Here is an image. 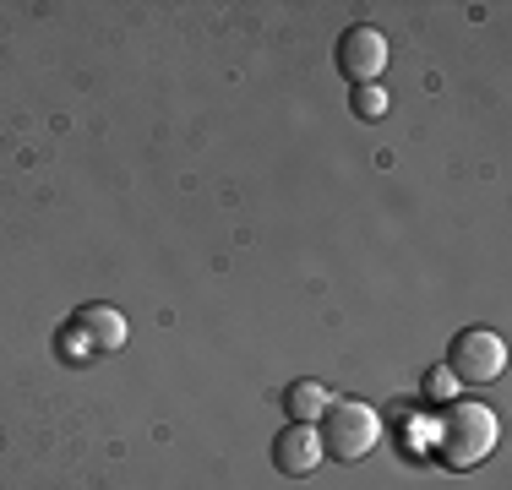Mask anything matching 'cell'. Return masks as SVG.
<instances>
[{
	"label": "cell",
	"mask_w": 512,
	"mask_h": 490,
	"mask_svg": "<svg viewBox=\"0 0 512 490\" xmlns=\"http://www.w3.org/2000/svg\"><path fill=\"white\" fill-rule=\"evenodd\" d=\"M496 441H502V420H496L485 403H469V398L442 403V414H436V458H442L447 469H474V463H485L496 452Z\"/></svg>",
	"instance_id": "obj_1"
},
{
	"label": "cell",
	"mask_w": 512,
	"mask_h": 490,
	"mask_svg": "<svg viewBox=\"0 0 512 490\" xmlns=\"http://www.w3.org/2000/svg\"><path fill=\"white\" fill-rule=\"evenodd\" d=\"M316 436H322L327 458L355 463L382 441V414H376L371 403H360V398H333L327 414H322V425H316Z\"/></svg>",
	"instance_id": "obj_2"
},
{
	"label": "cell",
	"mask_w": 512,
	"mask_h": 490,
	"mask_svg": "<svg viewBox=\"0 0 512 490\" xmlns=\"http://www.w3.org/2000/svg\"><path fill=\"white\" fill-rule=\"evenodd\" d=\"M507 365V343L491 327H463V333L447 343V371L458 382H496Z\"/></svg>",
	"instance_id": "obj_3"
},
{
	"label": "cell",
	"mask_w": 512,
	"mask_h": 490,
	"mask_svg": "<svg viewBox=\"0 0 512 490\" xmlns=\"http://www.w3.org/2000/svg\"><path fill=\"white\" fill-rule=\"evenodd\" d=\"M382 66H387V39L376 28H349L344 39H338V71H344L349 82H365L371 88L376 77H382Z\"/></svg>",
	"instance_id": "obj_4"
},
{
	"label": "cell",
	"mask_w": 512,
	"mask_h": 490,
	"mask_svg": "<svg viewBox=\"0 0 512 490\" xmlns=\"http://www.w3.org/2000/svg\"><path fill=\"white\" fill-rule=\"evenodd\" d=\"M322 436H316V425H284V431L273 436V469L289 474V480H306L316 474V463H322Z\"/></svg>",
	"instance_id": "obj_5"
},
{
	"label": "cell",
	"mask_w": 512,
	"mask_h": 490,
	"mask_svg": "<svg viewBox=\"0 0 512 490\" xmlns=\"http://www.w3.org/2000/svg\"><path fill=\"white\" fill-rule=\"evenodd\" d=\"M77 327H82V338L93 343V349H120L126 343V316L115 311V305H82L77 311Z\"/></svg>",
	"instance_id": "obj_6"
},
{
	"label": "cell",
	"mask_w": 512,
	"mask_h": 490,
	"mask_svg": "<svg viewBox=\"0 0 512 490\" xmlns=\"http://www.w3.org/2000/svg\"><path fill=\"white\" fill-rule=\"evenodd\" d=\"M327 403H333V392H327L322 382H289V392H284L289 425H316L327 414Z\"/></svg>",
	"instance_id": "obj_7"
},
{
	"label": "cell",
	"mask_w": 512,
	"mask_h": 490,
	"mask_svg": "<svg viewBox=\"0 0 512 490\" xmlns=\"http://www.w3.org/2000/svg\"><path fill=\"white\" fill-rule=\"evenodd\" d=\"M425 398H431V403H453V387H458V376L453 371H447V365H436V371H425Z\"/></svg>",
	"instance_id": "obj_8"
},
{
	"label": "cell",
	"mask_w": 512,
	"mask_h": 490,
	"mask_svg": "<svg viewBox=\"0 0 512 490\" xmlns=\"http://www.w3.org/2000/svg\"><path fill=\"white\" fill-rule=\"evenodd\" d=\"M355 109H360L365 120H376V115L387 109V93H382V88H360V93H355Z\"/></svg>",
	"instance_id": "obj_9"
}]
</instances>
